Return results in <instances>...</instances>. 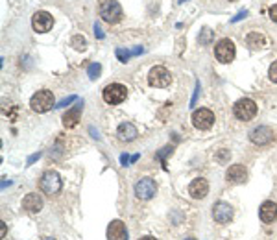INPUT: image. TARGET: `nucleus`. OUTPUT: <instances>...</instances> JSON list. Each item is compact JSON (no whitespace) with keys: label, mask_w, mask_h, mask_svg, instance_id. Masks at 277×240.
<instances>
[{"label":"nucleus","mask_w":277,"mask_h":240,"mask_svg":"<svg viewBox=\"0 0 277 240\" xmlns=\"http://www.w3.org/2000/svg\"><path fill=\"white\" fill-rule=\"evenodd\" d=\"M103 100L111 105H117V104H122L124 100L127 96V87L122 83H109L102 93Z\"/></svg>","instance_id":"3"},{"label":"nucleus","mask_w":277,"mask_h":240,"mask_svg":"<svg viewBox=\"0 0 277 240\" xmlns=\"http://www.w3.org/2000/svg\"><path fill=\"white\" fill-rule=\"evenodd\" d=\"M188 194L193 196L194 200H203L209 194V183H207V179L203 178H196L190 181L188 185Z\"/></svg>","instance_id":"13"},{"label":"nucleus","mask_w":277,"mask_h":240,"mask_svg":"<svg viewBox=\"0 0 277 240\" xmlns=\"http://www.w3.org/2000/svg\"><path fill=\"white\" fill-rule=\"evenodd\" d=\"M246 17H248V11L242 10V11H239V13H237L235 17H233V19H231V23H239V20L246 19Z\"/></svg>","instance_id":"27"},{"label":"nucleus","mask_w":277,"mask_h":240,"mask_svg":"<svg viewBox=\"0 0 277 240\" xmlns=\"http://www.w3.org/2000/svg\"><path fill=\"white\" fill-rule=\"evenodd\" d=\"M45 240H56V238H45Z\"/></svg>","instance_id":"36"},{"label":"nucleus","mask_w":277,"mask_h":240,"mask_svg":"<svg viewBox=\"0 0 277 240\" xmlns=\"http://www.w3.org/2000/svg\"><path fill=\"white\" fill-rule=\"evenodd\" d=\"M226 178L229 183L240 185L248 179V170H246V166H242V165H231L226 172Z\"/></svg>","instance_id":"15"},{"label":"nucleus","mask_w":277,"mask_h":240,"mask_svg":"<svg viewBox=\"0 0 277 240\" xmlns=\"http://www.w3.org/2000/svg\"><path fill=\"white\" fill-rule=\"evenodd\" d=\"M212 218H215V222H218V224H227V222L233 218V207L226 202L215 203V207H212Z\"/></svg>","instance_id":"12"},{"label":"nucleus","mask_w":277,"mask_h":240,"mask_svg":"<svg viewBox=\"0 0 277 240\" xmlns=\"http://www.w3.org/2000/svg\"><path fill=\"white\" fill-rule=\"evenodd\" d=\"M198 94H200V81H198V83H196V89H194V96H193V100H190V105H194V104H196Z\"/></svg>","instance_id":"31"},{"label":"nucleus","mask_w":277,"mask_h":240,"mask_svg":"<svg viewBox=\"0 0 277 240\" xmlns=\"http://www.w3.org/2000/svg\"><path fill=\"white\" fill-rule=\"evenodd\" d=\"M94 33H96V37H98V39H103V32L100 30L98 24H94Z\"/></svg>","instance_id":"32"},{"label":"nucleus","mask_w":277,"mask_h":240,"mask_svg":"<svg viewBox=\"0 0 277 240\" xmlns=\"http://www.w3.org/2000/svg\"><path fill=\"white\" fill-rule=\"evenodd\" d=\"M179 2H185V0H179Z\"/></svg>","instance_id":"37"},{"label":"nucleus","mask_w":277,"mask_h":240,"mask_svg":"<svg viewBox=\"0 0 277 240\" xmlns=\"http://www.w3.org/2000/svg\"><path fill=\"white\" fill-rule=\"evenodd\" d=\"M100 72H102V65H100V63H93V65H89V69H87V74H89L91 80H96L100 76Z\"/></svg>","instance_id":"22"},{"label":"nucleus","mask_w":277,"mask_h":240,"mask_svg":"<svg viewBox=\"0 0 277 240\" xmlns=\"http://www.w3.org/2000/svg\"><path fill=\"white\" fill-rule=\"evenodd\" d=\"M39 157H41V154H39V151H37V154H33V156L28 159V165H32V163H35V161H37Z\"/></svg>","instance_id":"33"},{"label":"nucleus","mask_w":277,"mask_h":240,"mask_svg":"<svg viewBox=\"0 0 277 240\" xmlns=\"http://www.w3.org/2000/svg\"><path fill=\"white\" fill-rule=\"evenodd\" d=\"M71 47H74L76 50H85V48H87V41H85V37H81V35H74L71 41Z\"/></svg>","instance_id":"21"},{"label":"nucleus","mask_w":277,"mask_h":240,"mask_svg":"<svg viewBox=\"0 0 277 240\" xmlns=\"http://www.w3.org/2000/svg\"><path fill=\"white\" fill-rule=\"evenodd\" d=\"M216 161L218 163H226V161H229V157H231V154H229V150H226V148H222L218 154H216Z\"/></svg>","instance_id":"24"},{"label":"nucleus","mask_w":277,"mask_h":240,"mask_svg":"<svg viewBox=\"0 0 277 240\" xmlns=\"http://www.w3.org/2000/svg\"><path fill=\"white\" fill-rule=\"evenodd\" d=\"M32 26L37 33H47L54 26V17L48 11H35L32 17Z\"/></svg>","instance_id":"10"},{"label":"nucleus","mask_w":277,"mask_h":240,"mask_svg":"<svg viewBox=\"0 0 277 240\" xmlns=\"http://www.w3.org/2000/svg\"><path fill=\"white\" fill-rule=\"evenodd\" d=\"M185 240H196V238H185Z\"/></svg>","instance_id":"35"},{"label":"nucleus","mask_w":277,"mask_h":240,"mask_svg":"<svg viewBox=\"0 0 277 240\" xmlns=\"http://www.w3.org/2000/svg\"><path fill=\"white\" fill-rule=\"evenodd\" d=\"M141 240H157V238H155V236H150V235H146V236H142Z\"/></svg>","instance_id":"34"},{"label":"nucleus","mask_w":277,"mask_h":240,"mask_svg":"<svg viewBox=\"0 0 277 240\" xmlns=\"http://www.w3.org/2000/svg\"><path fill=\"white\" fill-rule=\"evenodd\" d=\"M117 135H118V139H120V141L132 142V141H135V139H137L139 132H137V127L133 126L132 122H122L120 126H118Z\"/></svg>","instance_id":"19"},{"label":"nucleus","mask_w":277,"mask_h":240,"mask_svg":"<svg viewBox=\"0 0 277 240\" xmlns=\"http://www.w3.org/2000/svg\"><path fill=\"white\" fill-rule=\"evenodd\" d=\"M235 54H237V48L233 41H229V39H220V41L216 42L215 56L220 63H231L235 59Z\"/></svg>","instance_id":"6"},{"label":"nucleus","mask_w":277,"mask_h":240,"mask_svg":"<svg viewBox=\"0 0 277 240\" xmlns=\"http://www.w3.org/2000/svg\"><path fill=\"white\" fill-rule=\"evenodd\" d=\"M193 124L194 127L202 129V132L211 129L212 124H215V113L211 109H196L193 113Z\"/></svg>","instance_id":"9"},{"label":"nucleus","mask_w":277,"mask_h":240,"mask_svg":"<svg viewBox=\"0 0 277 240\" xmlns=\"http://www.w3.org/2000/svg\"><path fill=\"white\" fill-rule=\"evenodd\" d=\"M126 226L120 220H113L108 226V240H126Z\"/></svg>","instance_id":"17"},{"label":"nucleus","mask_w":277,"mask_h":240,"mask_svg":"<svg viewBox=\"0 0 277 240\" xmlns=\"http://www.w3.org/2000/svg\"><path fill=\"white\" fill-rule=\"evenodd\" d=\"M170 81H172V76H170V72L164 67H154L150 71V74H148V83L152 87H157V89L168 87Z\"/></svg>","instance_id":"7"},{"label":"nucleus","mask_w":277,"mask_h":240,"mask_svg":"<svg viewBox=\"0 0 277 240\" xmlns=\"http://www.w3.org/2000/svg\"><path fill=\"white\" fill-rule=\"evenodd\" d=\"M249 141L259 146H264V144H270L273 141V132L268 126H257L249 132Z\"/></svg>","instance_id":"11"},{"label":"nucleus","mask_w":277,"mask_h":240,"mask_svg":"<svg viewBox=\"0 0 277 240\" xmlns=\"http://www.w3.org/2000/svg\"><path fill=\"white\" fill-rule=\"evenodd\" d=\"M61 187H63L61 176L57 174L56 170H47V172L41 176V179H39V188H41L45 194H48V196L57 194L61 190Z\"/></svg>","instance_id":"1"},{"label":"nucleus","mask_w":277,"mask_h":240,"mask_svg":"<svg viewBox=\"0 0 277 240\" xmlns=\"http://www.w3.org/2000/svg\"><path fill=\"white\" fill-rule=\"evenodd\" d=\"M268 76H270V80H272L273 83H277V61H273L272 65H270V69H268Z\"/></svg>","instance_id":"25"},{"label":"nucleus","mask_w":277,"mask_h":240,"mask_svg":"<svg viewBox=\"0 0 277 240\" xmlns=\"http://www.w3.org/2000/svg\"><path fill=\"white\" fill-rule=\"evenodd\" d=\"M211 30H203V37H198V41L200 42H203V45H205V42H209V39H211Z\"/></svg>","instance_id":"28"},{"label":"nucleus","mask_w":277,"mask_h":240,"mask_svg":"<svg viewBox=\"0 0 277 240\" xmlns=\"http://www.w3.org/2000/svg\"><path fill=\"white\" fill-rule=\"evenodd\" d=\"M81 111H83V102H78L74 107H71L63 115V126L69 127V129L78 126V122H80L81 118Z\"/></svg>","instance_id":"14"},{"label":"nucleus","mask_w":277,"mask_h":240,"mask_svg":"<svg viewBox=\"0 0 277 240\" xmlns=\"http://www.w3.org/2000/svg\"><path fill=\"white\" fill-rule=\"evenodd\" d=\"M100 17H102L105 23L115 24L122 19V8H120V4L115 2V0H105V2H102V6H100Z\"/></svg>","instance_id":"5"},{"label":"nucleus","mask_w":277,"mask_h":240,"mask_svg":"<svg viewBox=\"0 0 277 240\" xmlns=\"http://www.w3.org/2000/svg\"><path fill=\"white\" fill-rule=\"evenodd\" d=\"M133 56L132 50H124V48H117V57H118V61H122V63H127V59Z\"/></svg>","instance_id":"23"},{"label":"nucleus","mask_w":277,"mask_h":240,"mask_svg":"<svg viewBox=\"0 0 277 240\" xmlns=\"http://www.w3.org/2000/svg\"><path fill=\"white\" fill-rule=\"evenodd\" d=\"M233 113L239 120H251V118L257 115V104H255L251 98H240L235 105H233Z\"/></svg>","instance_id":"4"},{"label":"nucleus","mask_w":277,"mask_h":240,"mask_svg":"<svg viewBox=\"0 0 277 240\" xmlns=\"http://www.w3.org/2000/svg\"><path fill=\"white\" fill-rule=\"evenodd\" d=\"M246 42H248V47H251V48H264L268 45V41H266V37H264L263 33H259V32H251L246 37Z\"/></svg>","instance_id":"20"},{"label":"nucleus","mask_w":277,"mask_h":240,"mask_svg":"<svg viewBox=\"0 0 277 240\" xmlns=\"http://www.w3.org/2000/svg\"><path fill=\"white\" fill-rule=\"evenodd\" d=\"M23 209L30 214H35L42 209V198L39 196L37 192H30L24 196L23 200Z\"/></svg>","instance_id":"16"},{"label":"nucleus","mask_w":277,"mask_h":240,"mask_svg":"<svg viewBox=\"0 0 277 240\" xmlns=\"http://www.w3.org/2000/svg\"><path fill=\"white\" fill-rule=\"evenodd\" d=\"M130 163H132V157H127L126 154H122V156H120V165H122V166H127V165H130Z\"/></svg>","instance_id":"30"},{"label":"nucleus","mask_w":277,"mask_h":240,"mask_svg":"<svg viewBox=\"0 0 277 240\" xmlns=\"http://www.w3.org/2000/svg\"><path fill=\"white\" fill-rule=\"evenodd\" d=\"M270 19H272L273 23H277V4L270 8Z\"/></svg>","instance_id":"29"},{"label":"nucleus","mask_w":277,"mask_h":240,"mask_svg":"<svg viewBox=\"0 0 277 240\" xmlns=\"http://www.w3.org/2000/svg\"><path fill=\"white\" fill-rule=\"evenodd\" d=\"M157 192V185L152 178H142L135 183V196L139 200H152Z\"/></svg>","instance_id":"8"},{"label":"nucleus","mask_w":277,"mask_h":240,"mask_svg":"<svg viewBox=\"0 0 277 240\" xmlns=\"http://www.w3.org/2000/svg\"><path fill=\"white\" fill-rule=\"evenodd\" d=\"M259 216L264 224H272L277 220V205L273 202H264L259 209Z\"/></svg>","instance_id":"18"},{"label":"nucleus","mask_w":277,"mask_h":240,"mask_svg":"<svg viewBox=\"0 0 277 240\" xmlns=\"http://www.w3.org/2000/svg\"><path fill=\"white\" fill-rule=\"evenodd\" d=\"M30 107H32L35 113H47L52 107H56V105H54V94L45 89L37 91V93L32 96V100H30Z\"/></svg>","instance_id":"2"},{"label":"nucleus","mask_w":277,"mask_h":240,"mask_svg":"<svg viewBox=\"0 0 277 240\" xmlns=\"http://www.w3.org/2000/svg\"><path fill=\"white\" fill-rule=\"evenodd\" d=\"M74 100H78V98H76V96H69V98H63L61 102H59V104L56 105V107H57V109H59V107H67V105L71 104V102H74Z\"/></svg>","instance_id":"26"}]
</instances>
